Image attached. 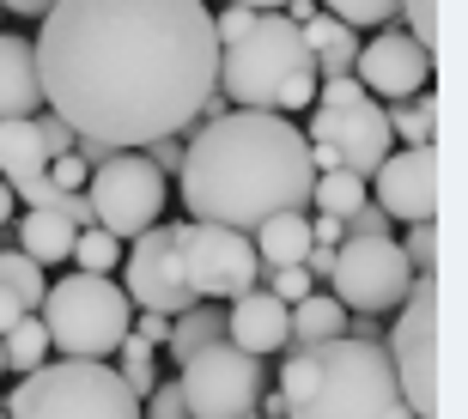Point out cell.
Masks as SVG:
<instances>
[{"instance_id":"1","label":"cell","mask_w":468,"mask_h":419,"mask_svg":"<svg viewBox=\"0 0 468 419\" xmlns=\"http://www.w3.org/2000/svg\"><path fill=\"white\" fill-rule=\"evenodd\" d=\"M31 49L43 110L110 152L195 134L219 86V37L201 0H55Z\"/></svg>"},{"instance_id":"2","label":"cell","mask_w":468,"mask_h":419,"mask_svg":"<svg viewBox=\"0 0 468 419\" xmlns=\"http://www.w3.org/2000/svg\"><path fill=\"white\" fill-rule=\"evenodd\" d=\"M176 183H183V207L195 225H226L250 237L274 213L311 207L316 164L304 146V128H292L286 116L231 110L219 122L195 128Z\"/></svg>"},{"instance_id":"3","label":"cell","mask_w":468,"mask_h":419,"mask_svg":"<svg viewBox=\"0 0 468 419\" xmlns=\"http://www.w3.org/2000/svg\"><path fill=\"white\" fill-rule=\"evenodd\" d=\"M274 395H280V419H414L401 407L389 352L347 340V334L286 352Z\"/></svg>"},{"instance_id":"4","label":"cell","mask_w":468,"mask_h":419,"mask_svg":"<svg viewBox=\"0 0 468 419\" xmlns=\"http://www.w3.org/2000/svg\"><path fill=\"white\" fill-rule=\"evenodd\" d=\"M219 98L268 116L316 104V61L286 13H256V25L219 49Z\"/></svg>"},{"instance_id":"5","label":"cell","mask_w":468,"mask_h":419,"mask_svg":"<svg viewBox=\"0 0 468 419\" xmlns=\"http://www.w3.org/2000/svg\"><path fill=\"white\" fill-rule=\"evenodd\" d=\"M37 322L49 334V352L104 365L110 352L128 340V329H134V304H128V292L104 274H68L43 292Z\"/></svg>"},{"instance_id":"6","label":"cell","mask_w":468,"mask_h":419,"mask_svg":"<svg viewBox=\"0 0 468 419\" xmlns=\"http://www.w3.org/2000/svg\"><path fill=\"white\" fill-rule=\"evenodd\" d=\"M6 419H140V395L116 377V365L49 359L6 395Z\"/></svg>"},{"instance_id":"7","label":"cell","mask_w":468,"mask_h":419,"mask_svg":"<svg viewBox=\"0 0 468 419\" xmlns=\"http://www.w3.org/2000/svg\"><path fill=\"white\" fill-rule=\"evenodd\" d=\"M389 371H396L401 407L414 419H438V286L432 274H414L408 298L396 304V329L383 334Z\"/></svg>"},{"instance_id":"8","label":"cell","mask_w":468,"mask_h":419,"mask_svg":"<svg viewBox=\"0 0 468 419\" xmlns=\"http://www.w3.org/2000/svg\"><path fill=\"white\" fill-rule=\"evenodd\" d=\"M171 231H176V279L195 304H219V298L238 304L243 292L261 286V262L250 237H238L226 225H195V219Z\"/></svg>"},{"instance_id":"9","label":"cell","mask_w":468,"mask_h":419,"mask_svg":"<svg viewBox=\"0 0 468 419\" xmlns=\"http://www.w3.org/2000/svg\"><path fill=\"white\" fill-rule=\"evenodd\" d=\"M261 383H268L261 359L238 352L231 340L201 347L195 359H183V365H176V389H183L189 419H256Z\"/></svg>"},{"instance_id":"10","label":"cell","mask_w":468,"mask_h":419,"mask_svg":"<svg viewBox=\"0 0 468 419\" xmlns=\"http://www.w3.org/2000/svg\"><path fill=\"white\" fill-rule=\"evenodd\" d=\"M165 176L146 164L140 152H116L104 158L86 183V201H91V225L110 231L116 244H134L140 231H153L165 219Z\"/></svg>"},{"instance_id":"11","label":"cell","mask_w":468,"mask_h":419,"mask_svg":"<svg viewBox=\"0 0 468 419\" xmlns=\"http://www.w3.org/2000/svg\"><path fill=\"white\" fill-rule=\"evenodd\" d=\"M414 286V267L401 262L396 237H341L329 267V298L347 316H383L396 310Z\"/></svg>"},{"instance_id":"12","label":"cell","mask_w":468,"mask_h":419,"mask_svg":"<svg viewBox=\"0 0 468 419\" xmlns=\"http://www.w3.org/2000/svg\"><path fill=\"white\" fill-rule=\"evenodd\" d=\"M389 116H383L371 98L365 104H347V110H311V128H304V146H323V152L353 171L359 183L378 176V164L389 158Z\"/></svg>"},{"instance_id":"13","label":"cell","mask_w":468,"mask_h":419,"mask_svg":"<svg viewBox=\"0 0 468 419\" xmlns=\"http://www.w3.org/2000/svg\"><path fill=\"white\" fill-rule=\"evenodd\" d=\"M122 292H128V304H140L153 316H183L195 304L183 292V279H176V231L171 225L140 231L134 249H122Z\"/></svg>"},{"instance_id":"14","label":"cell","mask_w":468,"mask_h":419,"mask_svg":"<svg viewBox=\"0 0 468 419\" xmlns=\"http://www.w3.org/2000/svg\"><path fill=\"white\" fill-rule=\"evenodd\" d=\"M353 79L365 86V98H371V104H378V98H389V104H408V98H414V91L432 79V55L420 49L408 31L383 25L371 43H359Z\"/></svg>"},{"instance_id":"15","label":"cell","mask_w":468,"mask_h":419,"mask_svg":"<svg viewBox=\"0 0 468 419\" xmlns=\"http://www.w3.org/2000/svg\"><path fill=\"white\" fill-rule=\"evenodd\" d=\"M378 213L389 225H432L438 213V158L432 146H401L378 164Z\"/></svg>"},{"instance_id":"16","label":"cell","mask_w":468,"mask_h":419,"mask_svg":"<svg viewBox=\"0 0 468 419\" xmlns=\"http://www.w3.org/2000/svg\"><path fill=\"white\" fill-rule=\"evenodd\" d=\"M226 340L238 352H250V359L280 352V347H286V304H280V298H268L261 286H256V292H243L238 304L226 310Z\"/></svg>"},{"instance_id":"17","label":"cell","mask_w":468,"mask_h":419,"mask_svg":"<svg viewBox=\"0 0 468 419\" xmlns=\"http://www.w3.org/2000/svg\"><path fill=\"white\" fill-rule=\"evenodd\" d=\"M37 110H43L37 49L25 37H0V122H31Z\"/></svg>"},{"instance_id":"18","label":"cell","mask_w":468,"mask_h":419,"mask_svg":"<svg viewBox=\"0 0 468 419\" xmlns=\"http://www.w3.org/2000/svg\"><path fill=\"white\" fill-rule=\"evenodd\" d=\"M298 37H304V49H311V61H316V79H347L353 61H359V31L335 25L329 13L304 18V25H298Z\"/></svg>"},{"instance_id":"19","label":"cell","mask_w":468,"mask_h":419,"mask_svg":"<svg viewBox=\"0 0 468 419\" xmlns=\"http://www.w3.org/2000/svg\"><path fill=\"white\" fill-rule=\"evenodd\" d=\"M73 237H80V225H73L61 207H37V213H25V219H18V249H25L37 267L68 262V256H73Z\"/></svg>"},{"instance_id":"20","label":"cell","mask_w":468,"mask_h":419,"mask_svg":"<svg viewBox=\"0 0 468 419\" xmlns=\"http://www.w3.org/2000/svg\"><path fill=\"white\" fill-rule=\"evenodd\" d=\"M43 171H49V146L37 134V116L31 122H0V183L6 189H25Z\"/></svg>"},{"instance_id":"21","label":"cell","mask_w":468,"mask_h":419,"mask_svg":"<svg viewBox=\"0 0 468 419\" xmlns=\"http://www.w3.org/2000/svg\"><path fill=\"white\" fill-rule=\"evenodd\" d=\"M250 244H256L261 267H304V256H311V219L304 213H274L268 225L250 231Z\"/></svg>"},{"instance_id":"22","label":"cell","mask_w":468,"mask_h":419,"mask_svg":"<svg viewBox=\"0 0 468 419\" xmlns=\"http://www.w3.org/2000/svg\"><path fill=\"white\" fill-rule=\"evenodd\" d=\"M341 334H347V310H341L329 292H311L304 304L286 310V352L323 347V340H341Z\"/></svg>"},{"instance_id":"23","label":"cell","mask_w":468,"mask_h":419,"mask_svg":"<svg viewBox=\"0 0 468 419\" xmlns=\"http://www.w3.org/2000/svg\"><path fill=\"white\" fill-rule=\"evenodd\" d=\"M219 340H226V304H189L183 316H171V340H165V352L183 365V359H195L201 347H219Z\"/></svg>"},{"instance_id":"24","label":"cell","mask_w":468,"mask_h":419,"mask_svg":"<svg viewBox=\"0 0 468 419\" xmlns=\"http://www.w3.org/2000/svg\"><path fill=\"white\" fill-rule=\"evenodd\" d=\"M0 359H6V371H18V377H31L37 365H49V334H43V322H37V316L13 322V329L0 334Z\"/></svg>"},{"instance_id":"25","label":"cell","mask_w":468,"mask_h":419,"mask_svg":"<svg viewBox=\"0 0 468 419\" xmlns=\"http://www.w3.org/2000/svg\"><path fill=\"white\" fill-rule=\"evenodd\" d=\"M365 189H371V183H359L353 171H316L311 207H323L329 219H353V213L365 207Z\"/></svg>"},{"instance_id":"26","label":"cell","mask_w":468,"mask_h":419,"mask_svg":"<svg viewBox=\"0 0 468 419\" xmlns=\"http://www.w3.org/2000/svg\"><path fill=\"white\" fill-rule=\"evenodd\" d=\"M0 292H13L18 304L37 316V304H43V292H49V279H43V267H37L25 249H0Z\"/></svg>"},{"instance_id":"27","label":"cell","mask_w":468,"mask_h":419,"mask_svg":"<svg viewBox=\"0 0 468 419\" xmlns=\"http://www.w3.org/2000/svg\"><path fill=\"white\" fill-rule=\"evenodd\" d=\"M68 262L80 267V274H104V279H110V274L122 267V244L110 237V231L91 225V231H80V237H73V256H68Z\"/></svg>"},{"instance_id":"28","label":"cell","mask_w":468,"mask_h":419,"mask_svg":"<svg viewBox=\"0 0 468 419\" xmlns=\"http://www.w3.org/2000/svg\"><path fill=\"white\" fill-rule=\"evenodd\" d=\"M316 13H329L335 25H347V31H383V25L396 18V0H323Z\"/></svg>"},{"instance_id":"29","label":"cell","mask_w":468,"mask_h":419,"mask_svg":"<svg viewBox=\"0 0 468 419\" xmlns=\"http://www.w3.org/2000/svg\"><path fill=\"white\" fill-rule=\"evenodd\" d=\"M383 116H389V134H401L408 146H432V128H438L432 98L426 104H396V110H383Z\"/></svg>"},{"instance_id":"30","label":"cell","mask_w":468,"mask_h":419,"mask_svg":"<svg viewBox=\"0 0 468 419\" xmlns=\"http://www.w3.org/2000/svg\"><path fill=\"white\" fill-rule=\"evenodd\" d=\"M396 18L426 55L438 49V0H396Z\"/></svg>"},{"instance_id":"31","label":"cell","mask_w":468,"mask_h":419,"mask_svg":"<svg viewBox=\"0 0 468 419\" xmlns=\"http://www.w3.org/2000/svg\"><path fill=\"white\" fill-rule=\"evenodd\" d=\"M396 249H401V262L414 267V274H432L438 267V225H408Z\"/></svg>"},{"instance_id":"32","label":"cell","mask_w":468,"mask_h":419,"mask_svg":"<svg viewBox=\"0 0 468 419\" xmlns=\"http://www.w3.org/2000/svg\"><path fill=\"white\" fill-rule=\"evenodd\" d=\"M261 274H268V286H261V292H268V298H280L286 310H292V304H304V298L316 292V279L304 274V267H261Z\"/></svg>"},{"instance_id":"33","label":"cell","mask_w":468,"mask_h":419,"mask_svg":"<svg viewBox=\"0 0 468 419\" xmlns=\"http://www.w3.org/2000/svg\"><path fill=\"white\" fill-rule=\"evenodd\" d=\"M140 419H189V407H183V389H176V377L171 383H158L146 402H140Z\"/></svg>"},{"instance_id":"34","label":"cell","mask_w":468,"mask_h":419,"mask_svg":"<svg viewBox=\"0 0 468 419\" xmlns=\"http://www.w3.org/2000/svg\"><path fill=\"white\" fill-rule=\"evenodd\" d=\"M43 176L55 183V194H86V183H91V171L73 152L68 158H49V171H43Z\"/></svg>"},{"instance_id":"35","label":"cell","mask_w":468,"mask_h":419,"mask_svg":"<svg viewBox=\"0 0 468 419\" xmlns=\"http://www.w3.org/2000/svg\"><path fill=\"white\" fill-rule=\"evenodd\" d=\"M37 134H43V146H49V158H68L73 146H80V134H73L61 116H49V110H37Z\"/></svg>"},{"instance_id":"36","label":"cell","mask_w":468,"mask_h":419,"mask_svg":"<svg viewBox=\"0 0 468 419\" xmlns=\"http://www.w3.org/2000/svg\"><path fill=\"white\" fill-rule=\"evenodd\" d=\"M140 158H146V164H153V171L165 176V183H171V176L183 171V140H176V134H165V140H153V146H146Z\"/></svg>"},{"instance_id":"37","label":"cell","mask_w":468,"mask_h":419,"mask_svg":"<svg viewBox=\"0 0 468 419\" xmlns=\"http://www.w3.org/2000/svg\"><path fill=\"white\" fill-rule=\"evenodd\" d=\"M341 237H389V219H383V213L365 201L353 219H341Z\"/></svg>"},{"instance_id":"38","label":"cell","mask_w":468,"mask_h":419,"mask_svg":"<svg viewBox=\"0 0 468 419\" xmlns=\"http://www.w3.org/2000/svg\"><path fill=\"white\" fill-rule=\"evenodd\" d=\"M250 25H256V13H243V6H226V13H213V37H219V49H226V43H238Z\"/></svg>"},{"instance_id":"39","label":"cell","mask_w":468,"mask_h":419,"mask_svg":"<svg viewBox=\"0 0 468 419\" xmlns=\"http://www.w3.org/2000/svg\"><path fill=\"white\" fill-rule=\"evenodd\" d=\"M128 334H140L146 347H165V340H171V316H153V310H140V322H134Z\"/></svg>"},{"instance_id":"40","label":"cell","mask_w":468,"mask_h":419,"mask_svg":"<svg viewBox=\"0 0 468 419\" xmlns=\"http://www.w3.org/2000/svg\"><path fill=\"white\" fill-rule=\"evenodd\" d=\"M13 201H25V207H55V201H61V194H55V183L49 176H37V183H25V189H13Z\"/></svg>"},{"instance_id":"41","label":"cell","mask_w":468,"mask_h":419,"mask_svg":"<svg viewBox=\"0 0 468 419\" xmlns=\"http://www.w3.org/2000/svg\"><path fill=\"white\" fill-rule=\"evenodd\" d=\"M55 207L68 213V219H73V225H80V231H91V201H86V194H61Z\"/></svg>"},{"instance_id":"42","label":"cell","mask_w":468,"mask_h":419,"mask_svg":"<svg viewBox=\"0 0 468 419\" xmlns=\"http://www.w3.org/2000/svg\"><path fill=\"white\" fill-rule=\"evenodd\" d=\"M0 13H18V18H49L55 0H0Z\"/></svg>"},{"instance_id":"43","label":"cell","mask_w":468,"mask_h":419,"mask_svg":"<svg viewBox=\"0 0 468 419\" xmlns=\"http://www.w3.org/2000/svg\"><path fill=\"white\" fill-rule=\"evenodd\" d=\"M25 316H31V310H25V304H18L13 292H0V334L13 329V322H25Z\"/></svg>"},{"instance_id":"44","label":"cell","mask_w":468,"mask_h":419,"mask_svg":"<svg viewBox=\"0 0 468 419\" xmlns=\"http://www.w3.org/2000/svg\"><path fill=\"white\" fill-rule=\"evenodd\" d=\"M226 6H243V13H280L286 0H226Z\"/></svg>"},{"instance_id":"45","label":"cell","mask_w":468,"mask_h":419,"mask_svg":"<svg viewBox=\"0 0 468 419\" xmlns=\"http://www.w3.org/2000/svg\"><path fill=\"white\" fill-rule=\"evenodd\" d=\"M13 207H18V201H13V189L0 183V225H13Z\"/></svg>"},{"instance_id":"46","label":"cell","mask_w":468,"mask_h":419,"mask_svg":"<svg viewBox=\"0 0 468 419\" xmlns=\"http://www.w3.org/2000/svg\"><path fill=\"white\" fill-rule=\"evenodd\" d=\"M0 419H6V407H0Z\"/></svg>"},{"instance_id":"47","label":"cell","mask_w":468,"mask_h":419,"mask_svg":"<svg viewBox=\"0 0 468 419\" xmlns=\"http://www.w3.org/2000/svg\"><path fill=\"white\" fill-rule=\"evenodd\" d=\"M0 371H6V359H0Z\"/></svg>"},{"instance_id":"48","label":"cell","mask_w":468,"mask_h":419,"mask_svg":"<svg viewBox=\"0 0 468 419\" xmlns=\"http://www.w3.org/2000/svg\"><path fill=\"white\" fill-rule=\"evenodd\" d=\"M0 18H6V13H0Z\"/></svg>"},{"instance_id":"49","label":"cell","mask_w":468,"mask_h":419,"mask_svg":"<svg viewBox=\"0 0 468 419\" xmlns=\"http://www.w3.org/2000/svg\"><path fill=\"white\" fill-rule=\"evenodd\" d=\"M256 419H261V414H256Z\"/></svg>"}]
</instances>
